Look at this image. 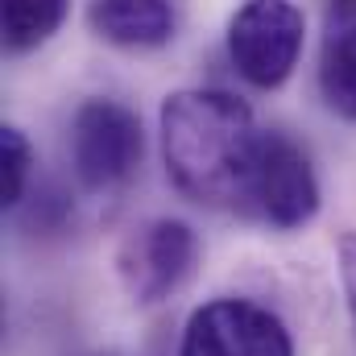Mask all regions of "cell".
Here are the masks:
<instances>
[{"label": "cell", "mask_w": 356, "mask_h": 356, "mask_svg": "<svg viewBox=\"0 0 356 356\" xmlns=\"http://www.w3.org/2000/svg\"><path fill=\"white\" fill-rule=\"evenodd\" d=\"M91 29L124 50H158L175 38L170 0H91Z\"/></svg>", "instance_id": "52a82bcc"}, {"label": "cell", "mask_w": 356, "mask_h": 356, "mask_svg": "<svg viewBox=\"0 0 356 356\" xmlns=\"http://www.w3.org/2000/svg\"><path fill=\"white\" fill-rule=\"evenodd\" d=\"M178 356H294V344L273 311L249 298H216L186 319Z\"/></svg>", "instance_id": "277c9868"}, {"label": "cell", "mask_w": 356, "mask_h": 356, "mask_svg": "<svg viewBox=\"0 0 356 356\" xmlns=\"http://www.w3.org/2000/svg\"><path fill=\"white\" fill-rule=\"evenodd\" d=\"M261 129L245 99L216 88L175 91L162 104V154L175 186L207 207H249Z\"/></svg>", "instance_id": "6da1fadb"}, {"label": "cell", "mask_w": 356, "mask_h": 356, "mask_svg": "<svg viewBox=\"0 0 356 356\" xmlns=\"http://www.w3.org/2000/svg\"><path fill=\"white\" fill-rule=\"evenodd\" d=\"M302 8L294 0H245L228 25V58L253 88H282L302 54Z\"/></svg>", "instance_id": "7a4b0ae2"}, {"label": "cell", "mask_w": 356, "mask_h": 356, "mask_svg": "<svg viewBox=\"0 0 356 356\" xmlns=\"http://www.w3.org/2000/svg\"><path fill=\"white\" fill-rule=\"evenodd\" d=\"M71 0H4V46L25 54L58 33Z\"/></svg>", "instance_id": "ba28073f"}, {"label": "cell", "mask_w": 356, "mask_h": 356, "mask_svg": "<svg viewBox=\"0 0 356 356\" xmlns=\"http://www.w3.org/2000/svg\"><path fill=\"white\" fill-rule=\"evenodd\" d=\"M340 277H344L348 311H353V323H356V232L340 236Z\"/></svg>", "instance_id": "7c38bea8"}, {"label": "cell", "mask_w": 356, "mask_h": 356, "mask_svg": "<svg viewBox=\"0 0 356 356\" xmlns=\"http://www.w3.org/2000/svg\"><path fill=\"white\" fill-rule=\"evenodd\" d=\"M29 166H33V149H29L25 133L4 124L0 129V207L21 203V195L29 186Z\"/></svg>", "instance_id": "30bf717a"}, {"label": "cell", "mask_w": 356, "mask_h": 356, "mask_svg": "<svg viewBox=\"0 0 356 356\" xmlns=\"http://www.w3.org/2000/svg\"><path fill=\"white\" fill-rule=\"evenodd\" d=\"M141 149H145V133L133 108L116 99H88L75 112L71 158H75V175L88 191L120 186L137 170Z\"/></svg>", "instance_id": "3957f363"}, {"label": "cell", "mask_w": 356, "mask_h": 356, "mask_svg": "<svg viewBox=\"0 0 356 356\" xmlns=\"http://www.w3.org/2000/svg\"><path fill=\"white\" fill-rule=\"evenodd\" d=\"M249 207L273 228H302L315 220L319 182H315L307 154L290 137H282V133L261 137L253 182H249Z\"/></svg>", "instance_id": "8992f818"}, {"label": "cell", "mask_w": 356, "mask_h": 356, "mask_svg": "<svg viewBox=\"0 0 356 356\" xmlns=\"http://www.w3.org/2000/svg\"><path fill=\"white\" fill-rule=\"evenodd\" d=\"M195 232L182 220H145L137 224L120 249H116V273L120 286L129 290V298L137 302H162L170 290L182 286V277L195 266Z\"/></svg>", "instance_id": "5b68a950"}, {"label": "cell", "mask_w": 356, "mask_h": 356, "mask_svg": "<svg viewBox=\"0 0 356 356\" xmlns=\"http://www.w3.org/2000/svg\"><path fill=\"white\" fill-rule=\"evenodd\" d=\"M319 91L332 112L356 124V46H323Z\"/></svg>", "instance_id": "9c48e42d"}, {"label": "cell", "mask_w": 356, "mask_h": 356, "mask_svg": "<svg viewBox=\"0 0 356 356\" xmlns=\"http://www.w3.org/2000/svg\"><path fill=\"white\" fill-rule=\"evenodd\" d=\"M327 46H356V0H327Z\"/></svg>", "instance_id": "8fae6325"}]
</instances>
